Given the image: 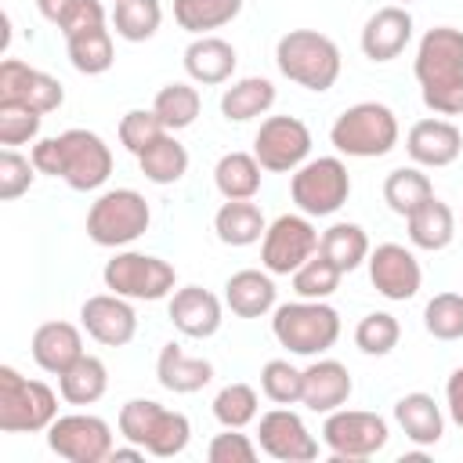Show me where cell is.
I'll return each instance as SVG.
<instances>
[{"instance_id":"obj_1","label":"cell","mask_w":463,"mask_h":463,"mask_svg":"<svg viewBox=\"0 0 463 463\" xmlns=\"http://www.w3.org/2000/svg\"><path fill=\"white\" fill-rule=\"evenodd\" d=\"M412 72L420 80L423 105L434 116L463 112V29L434 25L420 36Z\"/></svg>"},{"instance_id":"obj_2","label":"cell","mask_w":463,"mask_h":463,"mask_svg":"<svg viewBox=\"0 0 463 463\" xmlns=\"http://www.w3.org/2000/svg\"><path fill=\"white\" fill-rule=\"evenodd\" d=\"M275 65L289 83L322 94L340 80L344 58H340V47L326 33H318V29H289L275 43Z\"/></svg>"},{"instance_id":"obj_3","label":"cell","mask_w":463,"mask_h":463,"mask_svg":"<svg viewBox=\"0 0 463 463\" xmlns=\"http://www.w3.org/2000/svg\"><path fill=\"white\" fill-rule=\"evenodd\" d=\"M119 434L134 445H141L156 459L181 456L192 441V423L184 412L166 409L152 398H130L119 409Z\"/></svg>"},{"instance_id":"obj_4","label":"cell","mask_w":463,"mask_h":463,"mask_svg":"<svg viewBox=\"0 0 463 463\" xmlns=\"http://www.w3.org/2000/svg\"><path fill=\"white\" fill-rule=\"evenodd\" d=\"M271 333L289 354L315 358V354H326L340 340V315L326 300L300 297V300L279 304L271 311Z\"/></svg>"},{"instance_id":"obj_5","label":"cell","mask_w":463,"mask_h":463,"mask_svg":"<svg viewBox=\"0 0 463 463\" xmlns=\"http://www.w3.org/2000/svg\"><path fill=\"white\" fill-rule=\"evenodd\" d=\"M398 137H402L398 116L380 101H358L344 109L329 127L333 148L354 159H380L398 145Z\"/></svg>"},{"instance_id":"obj_6","label":"cell","mask_w":463,"mask_h":463,"mask_svg":"<svg viewBox=\"0 0 463 463\" xmlns=\"http://www.w3.org/2000/svg\"><path fill=\"white\" fill-rule=\"evenodd\" d=\"M54 420H58V394L43 380H29L14 365H0V430L40 434Z\"/></svg>"},{"instance_id":"obj_7","label":"cell","mask_w":463,"mask_h":463,"mask_svg":"<svg viewBox=\"0 0 463 463\" xmlns=\"http://www.w3.org/2000/svg\"><path fill=\"white\" fill-rule=\"evenodd\" d=\"M148 224H152V210H148L145 195L134 188H109L87 210L90 242L109 246V250L130 246L134 239H141L148 232Z\"/></svg>"},{"instance_id":"obj_8","label":"cell","mask_w":463,"mask_h":463,"mask_svg":"<svg viewBox=\"0 0 463 463\" xmlns=\"http://www.w3.org/2000/svg\"><path fill=\"white\" fill-rule=\"evenodd\" d=\"M351 195V174L340 156H318L293 170L289 199L307 217H333Z\"/></svg>"},{"instance_id":"obj_9","label":"cell","mask_w":463,"mask_h":463,"mask_svg":"<svg viewBox=\"0 0 463 463\" xmlns=\"http://www.w3.org/2000/svg\"><path fill=\"white\" fill-rule=\"evenodd\" d=\"M58 145V177L72 188V192H98L109 174H112V148L105 145L101 134L72 127L54 134Z\"/></svg>"},{"instance_id":"obj_10","label":"cell","mask_w":463,"mask_h":463,"mask_svg":"<svg viewBox=\"0 0 463 463\" xmlns=\"http://www.w3.org/2000/svg\"><path fill=\"white\" fill-rule=\"evenodd\" d=\"M105 289L127 297V300H163L174 293L177 271L163 257L137 253V250H119L112 260H105Z\"/></svg>"},{"instance_id":"obj_11","label":"cell","mask_w":463,"mask_h":463,"mask_svg":"<svg viewBox=\"0 0 463 463\" xmlns=\"http://www.w3.org/2000/svg\"><path fill=\"white\" fill-rule=\"evenodd\" d=\"M387 438H391L387 420L365 409H336V412H326V423H322V445L333 452L336 463L369 459L387 445Z\"/></svg>"},{"instance_id":"obj_12","label":"cell","mask_w":463,"mask_h":463,"mask_svg":"<svg viewBox=\"0 0 463 463\" xmlns=\"http://www.w3.org/2000/svg\"><path fill=\"white\" fill-rule=\"evenodd\" d=\"M253 156L268 174H293L311 156V130L297 116H268L253 134Z\"/></svg>"},{"instance_id":"obj_13","label":"cell","mask_w":463,"mask_h":463,"mask_svg":"<svg viewBox=\"0 0 463 463\" xmlns=\"http://www.w3.org/2000/svg\"><path fill=\"white\" fill-rule=\"evenodd\" d=\"M315 253H318V232L307 213L275 217L260 239V264L271 275H293Z\"/></svg>"},{"instance_id":"obj_14","label":"cell","mask_w":463,"mask_h":463,"mask_svg":"<svg viewBox=\"0 0 463 463\" xmlns=\"http://www.w3.org/2000/svg\"><path fill=\"white\" fill-rule=\"evenodd\" d=\"M47 445H51L54 456H61L69 463H101L116 449L112 427L101 416H90V412L58 416L47 427Z\"/></svg>"},{"instance_id":"obj_15","label":"cell","mask_w":463,"mask_h":463,"mask_svg":"<svg viewBox=\"0 0 463 463\" xmlns=\"http://www.w3.org/2000/svg\"><path fill=\"white\" fill-rule=\"evenodd\" d=\"M369 282L380 297L402 304L412 300L423 286V271L412 250H405L402 242H380L376 250H369Z\"/></svg>"},{"instance_id":"obj_16","label":"cell","mask_w":463,"mask_h":463,"mask_svg":"<svg viewBox=\"0 0 463 463\" xmlns=\"http://www.w3.org/2000/svg\"><path fill=\"white\" fill-rule=\"evenodd\" d=\"M257 445L271 459H279V463H311L318 456L315 434L286 405H279V409H271V412L260 416V423H257Z\"/></svg>"},{"instance_id":"obj_17","label":"cell","mask_w":463,"mask_h":463,"mask_svg":"<svg viewBox=\"0 0 463 463\" xmlns=\"http://www.w3.org/2000/svg\"><path fill=\"white\" fill-rule=\"evenodd\" d=\"M0 101H22L47 116V112L61 109L65 87L51 72H40V69L25 65L22 58H4L0 61Z\"/></svg>"},{"instance_id":"obj_18","label":"cell","mask_w":463,"mask_h":463,"mask_svg":"<svg viewBox=\"0 0 463 463\" xmlns=\"http://www.w3.org/2000/svg\"><path fill=\"white\" fill-rule=\"evenodd\" d=\"M80 322L87 329L90 340L105 344V347H123L134 340L137 333V315H134V304L119 293H94L83 300L80 307Z\"/></svg>"},{"instance_id":"obj_19","label":"cell","mask_w":463,"mask_h":463,"mask_svg":"<svg viewBox=\"0 0 463 463\" xmlns=\"http://www.w3.org/2000/svg\"><path fill=\"white\" fill-rule=\"evenodd\" d=\"M405 152L416 166H449L459 159L463 152V134L456 123L441 119V116H430V119H416L405 134Z\"/></svg>"},{"instance_id":"obj_20","label":"cell","mask_w":463,"mask_h":463,"mask_svg":"<svg viewBox=\"0 0 463 463\" xmlns=\"http://www.w3.org/2000/svg\"><path fill=\"white\" fill-rule=\"evenodd\" d=\"M412 40V14L402 4L380 7L362 25V54L369 61H394Z\"/></svg>"},{"instance_id":"obj_21","label":"cell","mask_w":463,"mask_h":463,"mask_svg":"<svg viewBox=\"0 0 463 463\" xmlns=\"http://www.w3.org/2000/svg\"><path fill=\"white\" fill-rule=\"evenodd\" d=\"M170 322L177 333L192 336V340H206L221 329V300L203 289V286H181L170 293Z\"/></svg>"},{"instance_id":"obj_22","label":"cell","mask_w":463,"mask_h":463,"mask_svg":"<svg viewBox=\"0 0 463 463\" xmlns=\"http://www.w3.org/2000/svg\"><path fill=\"white\" fill-rule=\"evenodd\" d=\"M29 351H33V362L51 376H61L76 358L87 354L83 351V333L72 322H61V318L36 326V333L29 340Z\"/></svg>"},{"instance_id":"obj_23","label":"cell","mask_w":463,"mask_h":463,"mask_svg":"<svg viewBox=\"0 0 463 463\" xmlns=\"http://www.w3.org/2000/svg\"><path fill=\"white\" fill-rule=\"evenodd\" d=\"M354 383H351V373L344 362L336 358H315L307 369H304V398L300 405H307L311 412H336L347 405Z\"/></svg>"},{"instance_id":"obj_24","label":"cell","mask_w":463,"mask_h":463,"mask_svg":"<svg viewBox=\"0 0 463 463\" xmlns=\"http://www.w3.org/2000/svg\"><path fill=\"white\" fill-rule=\"evenodd\" d=\"M184 72L192 83H203V87H217V83H228L235 65H239V54L228 40L221 36H195L188 47H184Z\"/></svg>"},{"instance_id":"obj_25","label":"cell","mask_w":463,"mask_h":463,"mask_svg":"<svg viewBox=\"0 0 463 463\" xmlns=\"http://www.w3.org/2000/svg\"><path fill=\"white\" fill-rule=\"evenodd\" d=\"M275 293L279 289L271 282V271L257 268H242L224 282V304L239 318H264L268 311H275Z\"/></svg>"},{"instance_id":"obj_26","label":"cell","mask_w":463,"mask_h":463,"mask_svg":"<svg viewBox=\"0 0 463 463\" xmlns=\"http://www.w3.org/2000/svg\"><path fill=\"white\" fill-rule=\"evenodd\" d=\"M394 423L402 427V434L427 449V445H438L441 434H445V416L438 409V402L427 394V391H412V394H402L394 402Z\"/></svg>"},{"instance_id":"obj_27","label":"cell","mask_w":463,"mask_h":463,"mask_svg":"<svg viewBox=\"0 0 463 463\" xmlns=\"http://www.w3.org/2000/svg\"><path fill=\"white\" fill-rule=\"evenodd\" d=\"M156 380L163 391H174V394H195L203 391L210 380H213V362L206 358H188L181 351V344H163L159 358H156Z\"/></svg>"},{"instance_id":"obj_28","label":"cell","mask_w":463,"mask_h":463,"mask_svg":"<svg viewBox=\"0 0 463 463\" xmlns=\"http://www.w3.org/2000/svg\"><path fill=\"white\" fill-rule=\"evenodd\" d=\"M405 224H409V242L427 253H438L456 239V217H452L449 203H441L438 195H430L423 206H416L405 217Z\"/></svg>"},{"instance_id":"obj_29","label":"cell","mask_w":463,"mask_h":463,"mask_svg":"<svg viewBox=\"0 0 463 463\" xmlns=\"http://www.w3.org/2000/svg\"><path fill=\"white\" fill-rule=\"evenodd\" d=\"M213 232L224 246H253L264 239L268 221L257 203L250 199H224V206L213 213Z\"/></svg>"},{"instance_id":"obj_30","label":"cell","mask_w":463,"mask_h":463,"mask_svg":"<svg viewBox=\"0 0 463 463\" xmlns=\"http://www.w3.org/2000/svg\"><path fill=\"white\" fill-rule=\"evenodd\" d=\"M275 105V83L268 76H242L221 94V116L228 123H250Z\"/></svg>"},{"instance_id":"obj_31","label":"cell","mask_w":463,"mask_h":463,"mask_svg":"<svg viewBox=\"0 0 463 463\" xmlns=\"http://www.w3.org/2000/svg\"><path fill=\"white\" fill-rule=\"evenodd\" d=\"M264 166L253 152H224L213 166V184L224 199H253L260 192Z\"/></svg>"},{"instance_id":"obj_32","label":"cell","mask_w":463,"mask_h":463,"mask_svg":"<svg viewBox=\"0 0 463 463\" xmlns=\"http://www.w3.org/2000/svg\"><path fill=\"white\" fill-rule=\"evenodd\" d=\"M105 391H109V369H105V362L94 358V354L76 358V362L58 376V394H61L69 405H94V402H101Z\"/></svg>"},{"instance_id":"obj_33","label":"cell","mask_w":463,"mask_h":463,"mask_svg":"<svg viewBox=\"0 0 463 463\" xmlns=\"http://www.w3.org/2000/svg\"><path fill=\"white\" fill-rule=\"evenodd\" d=\"M318 253L329 257V260L347 275V271H354L358 264L369 260V235H365L362 224L336 221V224H329V228L322 232V239H318Z\"/></svg>"},{"instance_id":"obj_34","label":"cell","mask_w":463,"mask_h":463,"mask_svg":"<svg viewBox=\"0 0 463 463\" xmlns=\"http://www.w3.org/2000/svg\"><path fill=\"white\" fill-rule=\"evenodd\" d=\"M65 51H69L72 69L83 72V76H101V72H109L112 61H116L112 33H109L105 25H94V29H83V33L65 36Z\"/></svg>"},{"instance_id":"obj_35","label":"cell","mask_w":463,"mask_h":463,"mask_svg":"<svg viewBox=\"0 0 463 463\" xmlns=\"http://www.w3.org/2000/svg\"><path fill=\"white\" fill-rule=\"evenodd\" d=\"M242 0H174V22L192 36H210L213 29L235 22Z\"/></svg>"},{"instance_id":"obj_36","label":"cell","mask_w":463,"mask_h":463,"mask_svg":"<svg viewBox=\"0 0 463 463\" xmlns=\"http://www.w3.org/2000/svg\"><path fill=\"white\" fill-rule=\"evenodd\" d=\"M137 166L145 174V181L152 184H174L188 174V148L166 130L159 141H152L141 156H137Z\"/></svg>"},{"instance_id":"obj_37","label":"cell","mask_w":463,"mask_h":463,"mask_svg":"<svg viewBox=\"0 0 463 463\" xmlns=\"http://www.w3.org/2000/svg\"><path fill=\"white\" fill-rule=\"evenodd\" d=\"M434 195V184L430 177L420 170V166H398L383 177V203L398 213V217H409L416 206H423L427 199Z\"/></svg>"},{"instance_id":"obj_38","label":"cell","mask_w":463,"mask_h":463,"mask_svg":"<svg viewBox=\"0 0 463 463\" xmlns=\"http://www.w3.org/2000/svg\"><path fill=\"white\" fill-rule=\"evenodd\" d=\"M163 7L159 0H116L112 4V29L127 43H145L159 33Z\"/></svg>"},{"instance_id":"obj_39","label":"cell","mask_w":463,"mask_h":463,"mask_svg":"<svg viewBox=\"0 0 463 463\" xmlns=\"http://www.w3.org/2000/svg\"><path fill=\"white\" fill-rule=\"evenodd\" d=\"M199 109H203V98L192 83H166L156 90V101H152V112L159 116V123L170 134L192 127L199 119Z\"/></svg>"},{"instance_id":"obj_40","label":"cell","mask_w":463,"mask_h":463,"mask_svg":"<svg viewBox=\"0 0 463 463\" xmlns=\"http://www.w3.org/2000/svg\"><path fill=\"white\" fill-rule=\"evenodd\" d=\"M213 420L221 427H246L257 420V409H260V398L250 383H224L217 394H213Z\"/></svg>"},{"instance_id":"obj_41","label":"cell","mask_w":463,"mask_h":463,"mask_svg":"<svg viewBox=\"0 0 463 463\" xmlns=\"http://www.w3.org/2000/svg\"><path fill=\"white\" fill-rule=\"evenodd\" d=\"M340 275H344V271H340L329 257L315 253L311 260H304V264L293 271V293L304 297V300H329V297L340 289Z\"/></svg>"},{"instance_id":"obj_42","label":"cell","mask_w":463,"mask_h":463,"mask_svg":"<svg viewBox=\"0 0 463 463\" xmlns=\"http://www.w3.org/2000/svg\"><path fill=\"white\" fill-rule=\"evenodd\" d=\"M402 340V326L391 311H369L358 326H354V344L362 354H373V358H383L398 347Z\"/></svg>"},{"instance_id":"obj_43","label":"cell","mask_w":463,"mask_h":463,"mask_svg":"<svg viewBox=\"0 0 463 463\" xmlns=\"http://www.w3.org/2000/svg\"><path fill=\"white\" fill-rule=\"evenodd\" d=\"M260 391L275 405H297L304 398V369H297L289 358H271L260 369Z\"/></svg>"},{"instance_id":"obj_44","label":"cell","mask_w":463,"mask_h":463,"mask_svg":"<svg viewBox=\"0 0 463 463\" xmlns=\"http://www.w3.org/2000/svg\"><path fill=\"white\" fill-rule=\"evenodd\" d=\"M423 329L434 340H463V293H434L423 307Z\"/></svg>"},{"instance_id":"obj_45","label":"cell","mask_w":463,"mask_h":463,"mask_svg":"<svg viewBox=\"0 0 463 463\" xmlns=\"http://www.w3.org/2000/svg\"><path fill=\"white\" fill-rule=\"evenodd\" d=\"M40 123H43V112H36L22 101H0V145L4 148L36 141Z\"/></svg>"},{"instance_id":"obj_46","label":"cell","mask_w":463,"mask_h":463,"mask_svg":"<svg viewBox=\"0 0 463 463\" xmlns=\"http://www.w3.org/2000/svg\"><path fill=\"white\" fill-rule=\"evenodd\" d=\"M166 134V127L159 123V116L152 109H130L123 119H119V145L134 156H141L152 141H159Z\"/></svg>"},{"instance_id":"obj_47","label":"cell","mask_w":463,"mask_h":463,"mask_svg":"<svg viewBox=\"0 0 463 463\" xmlns=\"http://www.w3.org/2000/svg\"><path fill=\"white\" fill-rule=\"evenodd\" d=\"M36 174H40V170L33 166V159H25V156L14 152V148H4V152H0V199H4V203H14L18 195H25Z\"/></svg>"},{"instance_id":"obj_48","label":"cell","mask_w":463,"mask_h":463,"mask_svg":"<svg viewBox=\"0 0 463 463\" xmlns=\"http://www.w3.org/2000/svg\"><path fill=\"white\" fill-rule=\"evenodd\" d=\"M206 459L210 463H253L257 459V445L239 427H224V434H213L210 438Z\"/></svg>"},{"instance_id":"obj_49","label":"cell","mask_w":463,"mask_h":463,"mask_svg":"<svg viewBox=\"0 0 463 463\" xmlns=\"http://www.w3.org/2000/svg\"><path fill=\"white\" fill-rule=\"evenodd\" d=\"M445 405L456 427H463V365L452 369V376L445 380Z\"/></svg>"},{"instance_id":"obj_50","label":"cell","mask_w":463,"mask_h":463,"mask_svg":"<svg viewBox=\"0 0 463 463\" xmlns=\"http://www.w3.org/2000/svg\"><path fill=\"white\" fill-rule=\"evenodd\" d=\"M76 4H80V0H36V11H40L51 25L61 29V25L69 22V14L76 11Z\"/></svg>"},{"instance_id":"obj_51","label":"cell","mask_w":463,"mask_h":463,"mask_svg":"<svg viewBox=\"0 0 463 463\" xmlns=\"http://www.w3.org/2000/svg\"><path fill=\"white\" fill-rule=\"evenodd\" d=\"M109 459H112V463H123V459H127V463H137V459H145V449H141V445H134V441H130V445H123V449L116 445Z\"/></svg>"},{"instance_id":"obj_52","label":"cell","mask_w":463,"mask_h":463,"mask_svg":"<svg viewBox=\"0 0 463 463\" xmlns=\"http://www.w3.org/2000/svg\"><path fill=\"white\" fill-rule=\"evenodd\" d=\"M398 4H402V7H405V4H412V0H398Z\"/></svg>"}]
</instances>
